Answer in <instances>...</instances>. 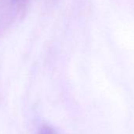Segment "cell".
<instances>
[{
  "label": "cell",
  "instance_id": "6da1fadb",
  "mask_svg": "<svg viewBox=\"0 0 134 134\" xmlns=\"http://www.w3.org/2000/svg\"><path fill=\"white\" fill-rule=\"evenodd\" d=\"M38 134H62L51 125H43L40 128Z\"/></svg>",
  "mask_w": 134,
  "mask_h": 134
}]
</instances>
